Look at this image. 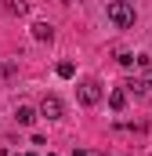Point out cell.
Segmentation results:
<instances>
[{"mask_svg":"<svg viewBox=\"0 0 152 156\" xmlns=\"http://www.w3.org/2000/svg\"><path fill=\"white\" fill-rule=\"evenodd\" d=\"M109 22L119 26V29L134 26V4L130 0H109Z\"/></svg>","mask_w":152,"mask_h":156,"instance_id":"obj_1","label":"cell"},{"mask_svg":"<svg viewBox=\"0 0 152 156\" xmlns=\"http://www.w3.org/2000/svg\"><path fill=\"white\" fill-rule=\"evenodd\" d=\"M40 116H43V120H62V116H65V102H62L58 94H43V102H40Z\"/></svg>","mask_w":152,"mask_h":156,"instance_id":"obj_2","label":"cell"},{"mask_svg":"<svg viewBox=\"0 0 152 156\" xmlns=\"http://www.w3.org/2000/svg\"><path fill=\"white\" fill-rule=\"evenodd\" d=\"M76 94H80L83 105H98V102H102V83H98V80H80Z\"/></svg>","mask_w":152,"mask_h":156,"instance_id":"obj_3","label":"cell"},{"mask_svg":"<svg viewBox=\"0 0 152 156\" xmlns=\"http://www.w3.org/2000/svg\"><path fill=\"white\" fill-rule=\"evenodd\" d=\"M109 109L112 113H123L127 109V87H116L112 94H109Z\"/></svg>","mask_w":152,"mask_h":156,"instance_id":"obj_4","label":"cell"},{"mask_svg":"<svg viewBox=\"0 0 152 156\" xmlns=\"http://www.w3.org/2000/svg\"><path fill=\"white\" fill-rule=\"evenodd\" d=\"M33 40H40V44H51V40H54V29H51L47 22H36V26H33Z\"/></svg>","mask_w":152,"mask_h":156,"instance_id":"obj_5","label":"cell"},{"mask_svg":"<svg viewBox=\"0 0 152 156\" xmlns=\"http://www.w3.org/2000/svg\"><path fill=\"white\" fill-rule=\"evenodd\" d=\"M15 120H18L22 127H33V120H36V109H29V105H18V113H15Z\"/></svg>","mask_w":152,"mask_h":156,"instance_id":"obj_6","label":"cell"},{"mask_svg":"<svg viewBox=\"0 0 152 156\" xmlns=\"http://www.w3.org/2000/svg\"><path fill=\"white\" fill-rule=\"evenodd\" d=\"M7 11H11V15H26V11H29V0H11Z\"/></svg>","mask_w":152,"mask_h":156,"instance_id":"obj_7","label":"cell"},{"mask_svg":"<svg viewBox=\"0 0 152 156\" xmlns=\"http://www.w3.org/2000/svg\"><path fill=\"white\" fill-rule=\"evenodd\" d=\"M54 73H58L62 80H69V76L76 73V66H73V62H58V69H54Z\"/></svg>","mask_w":152,"mask_h":156,"instance_id":"obj_8","label":"cell"},{"mask_svg":"<svg viewBox=\"0 0 152 156\" xmlns=\"http://www.w3.org/2000/svg\"><path fill=\"white\" fill-rule=\"evenodd\" d=\"M145 91H149L145 80H130V83H127V94H145Z\"/></svg>","mask_w":152,"mask_h":156,"instance_id":"obj_9","label":"cell"},{"mask_svg":"<svg viewBox=\"0 0 152 156\" xmlns=\"http://www.w3.org/2000/svg\"><path fill=\"white\" fill-rule=\"evenodd\" d=\"M15 73H18V62H4V66H0V76L4 80H11Z\"/></svg>","mask_w":152,"mask_h":156,"instance_id":"obj_10","label":"cell"},{"mask_svg":"<svg viewBox=\"0 0 152 156\" xmlns=\"http://www.w3.org/2000/svg\"><path fill=\"white\" fill-rule=\"evenodd\" d=\"M73 156H91V153H87V149H73Z\"/></svg>","mask_w":152,"mask_h":156,"instance_id":"obj_11","label":"cell"},{"mask_svg":"<svg viewBox=\"0 0 152 156\" xmlns=\"http://www.w3.org/2000/svg\"><path fill=\"white\" fill-rule=\"evenodd\" d=\"M22 156H36V153H22Z\"/></svg>","mask_w":152,"mask_h":156,"instance_id":"obj_12","label":"cell"}]
</instances>
